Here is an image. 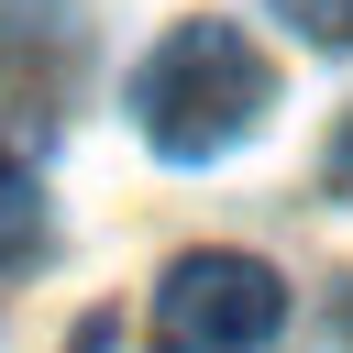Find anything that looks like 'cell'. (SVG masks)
<instances>
[{"label": "cell", "mask_w": 353, "mask_h": 353, "mask_svg": "<svg viewBox=\"0 0 353 353\" xmlns=\"http://www.w3.org/2000/svg\"><path fill=\"white\" fill-rule=\"evenodd\" d=\"M276 110V66L254 55V33L243 22H176L143 66H132V121H143V143L165 154V165H210V154H232L254 121Z\"/></svg>", "instance_id": "6da1fadb"}, {"label": "cell", "mask_w": 353, "mask_h": 353, "mask_svg": "<svg viewBox=\"0 0 353 353\" xmlns=\"http://www.w3.org/2000/svg\"><path fill=\"white\" fill-rule=\"evenodd\" d=\"M287 331V276L265 254H176L154 287V353H265Z\"/></svg>", "instance_id": "7a4b0ae2"}, {"label": "cell", "mask_w": 353, "mask_h": 353, "mask_svg": "<svg viewBox=\"0 0 353 353\" xmlns=\"http://www.w3.org/2000/svg\"><path fill=\"white\" fill-rule=\"evenodd\" d=\"M44 243V188H33V165L0 143V265H22Z\"/></svg>", "instance_id": "3957f363"}, {"label": "cell", "mask_w": 353, "mask_h": 353, "mask_svg": "<svg viewBox=\"0 0 353 353\" xmlns=\"http://www.w3.org/2000/svg\"><path fill=\"white\" fill-rule=\"evenodd\" d=\"M276 11H287V22L309 33V44H331V55L353 44V0H276Z\"/></svg>", "instance_id": "277c9868"}, {"label": "cell", "mask_w": 353, "mask_h": 353, "mask_svg": "<svg viewBox=\"0 0 353 353\" xmlns=\"http://www.w3.org/2000/svg\"><path fill=\"white\" fill-rule=\"evenodd\" d=\"M331 199H353V110H342V143H331Z\"/></svg>", "instance_id": "5b68a950"}]
</instances>
